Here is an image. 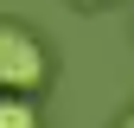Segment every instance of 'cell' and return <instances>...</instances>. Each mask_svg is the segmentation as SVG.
<instances>
[{
  "label": "cell",
  "instance_id": "cell-3",
  "mask_svg": "<svg viewBox=\"0 0 134 128\" xmlns=\"http://www.w3.org/2000/svg\"><path fill=\"white\" fill-rule=\"evenodd\" d=\"M115 128H134V115H121V122H115Z\"/></svg>",
  "mask_w": 134,
  "mask_h": 128
},
{
  "label": "cell",
  "instance_id": "cell-2",
  "mask_svg": "<svg viewBox=\"0 0 134 128\" xmlns=\"http://www.w3.org/2000/svg\"><path fill=\"white\" fill-rule=\"evenodd\" d=\"M0 128H38V109L26 96H0Z\"/></svg>",
  "mask_w": 134,
  "mask_h": 128
},
{
  "label": "cell",
  "instance_id": "cell-4",
  "mask_svg": "<svg viewBox=\"0 0 134 128\" xmlns=\"http://www.w3.org/2000/svg\"><path fill=\"white\" fill-rule=\"evenodd\" d=\"M83 7H102V0H83Z\"/></svg>",
  "mask_w": 134,
  "mask_h": 128
},
{
  "label": "cell",
  "instance_id": "cell-1",
  "mask_svg": "<svg viewBox=\"0 0 134 128\" xmlns=\"http://www.w3.org/2000/svg\"><path fill=\"white\" fill-rule=\"evenodd\" d=\"M45 71H51L45 45L32 39L19 19H0V96H26V90H38Z\"/></svg>",
  "mask_w": 134,
  "mask_h": 128
}]
</instances>
